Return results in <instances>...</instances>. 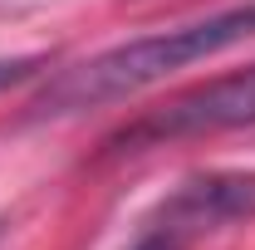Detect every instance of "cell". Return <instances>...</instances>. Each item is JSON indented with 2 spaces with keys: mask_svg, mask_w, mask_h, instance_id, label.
<instances>
[{
  "mask_svg": "<svg viewBox=\"0 0 255 250\" xmlns=\"http://www.w3.org/2000/svg\"><path fill=\"white\" fill-rule=\"evenodd\" d=\"M251 34H255V0L206 15V20H191V25L137 34L128 44H113L94 59L64 69L59 79H49V89L34 98V118H74V113H89L103 103H123V98L172 79L177 69L226 54L231 44H241Z\"/></svg>",
  "mask_w": 255,
  "mask_h": 250,
  "instance_id": "6da1fadb",
  "label": "cell"
},
{
  "mask_svg": "<svg viewBox=\"0 0 255 250\" xmlns=\"http://www.w3.org/2000/svg\"><path fill=\"white\" fill-rule=\"evenodd\" d=\"M226 127H255V64L241 74H226L206 89H191L177 103L147 113L142 123L118 132V147H142V142H167V137H206Z\"/></svg>",
  "mask_w": 255,
  "mask_h": 250,
  "instance_id": "7a4b0ae2",
  "label": "cell"
},
{
  "mask_svg": "<svg viewBox=\"0 0 255 250\" xmlns=\"http://www.w3.org/2000/svg\"><path fill=\"white\" fill-rule=\"evenodd\" d=\"M251 211H255V177H246V172H206V177H191V182H182L172 191L157 206L152 226H162L167 236L191 246V241L251 216Z\"/></svg>",
  "mask_w": 255,
  "mask_h": 250,
  "instance_id": "3957f363",
  "label": "cell"
},
{
  "mask_svg": "<svg viewBox=\"0 0 255 250\" xmlns=\"http://www.w3.org/2000/svg\"><path fill=\"white\" fill-rule=\"evenodd\" d=\"M39 69H44L39 54H15V59H5V54H0V94H5V89H15V84H25L30 74H39Z\"/></svg>",
  "mask_w": 255,
  "mask_h": 250,
  "instance_id": "277c9868",
  "label": "cell"
},
{
  "mask_svg": "<svg viewBox=\"0 0 255 250\" xmlns=\"http://www.w3.org/2000/svg\"><path fill=\"white\" fill-rule=\"evenodd\" d=\"M132 250H187V246H182L177 236H167L162 226H152V221H147V231L137 236V246H132Z\"/></svg>",
  "mask_w": 255,
  "mask_h": 250,
  "instance_id": "5b68a950",
  "label": "cell"
},
{
  "mask_svg": "<svg viewBox=\"0 0 255 250\" xmlns=\"http://www.w3.org/2000/svg\"><path fill=\"white\" fill-rule=\"evenodd\" d=\"M0 231H5V226H0Z\"/></svg>",
  "mask_w": 255,
  "mask_h": 250,
  "instance_id": "8992f818",
  "label": "cell"
}]
</instances>
